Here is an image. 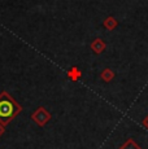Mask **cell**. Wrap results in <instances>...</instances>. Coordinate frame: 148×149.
<instances>
[{
  "mask_svg": "<svg viewBox=\"0 0 148 149\" xmlns=\"http://www.w3.org/2000/svg\"><path fill=\"white\" fill-rule=\"evenodd\" d=\"M18 111H21V107L7 92H3L0 95V123L5 126Z\"/></svg>",
  "mask_w": 148,
  "mask_h": 149,
  "instance_id": "6da1fadb",
  "label": "cell"
},
{
  "mask_svg": "<svg viewBox=\"0 0 148 149\" xmlns=\"http://www.w3.org/2000/svg\"><path fill=\"white\" fill-rule=\"evenodd\" d=\"M31 118L38 123L39 126H43V125H45V123L50 121L51 116H50V113H48L44 108L40 107V108H38V110H36L33 116H31Z\"/></svg>",
  "mask_w": 148,
  "mask_h": 149,
  "instance_id": "7a4b0ae2",
  "label": "cell"
},
{
  "mask_svg": "<svg viewBox=\"0 0 148 149\" xmlns=\"http://www.w3.org/2000/svg\"><path fill=\"white\" fill-rule=\"evenodd\" d=\"M91 48H92V51L95 53H101L105 49V43L101 40V39H96L95 42H92Z\"/></svg>",
  "mask_w": 148,
  "mask_h": 149,
  "instance_id": "3957f363",
  "label": "cell"
},
{
  "mask_svg": "<svg viewBox=\"0 0 148 149\" xmlns=\"http://www.w3.org/2000/svg\"><path fill=\"white\" fill-rule=\"evenodd\" d=\"M104 26L107 29H109V30H112V29H114L117 26V21H116L113 17H108V18L104 21Z\"/></svg>",
  "mask_w": 148,
  "mask_h": 149,
  "instance_id": "277c9868",
  "label": "cell"
},
{
  "mask_svg": "<svg viewBox=\"0 0 148 149\" xmlns=\"http://www.w3.org/2000/svg\"><path fill=\"white\" fill-rule=\"evenodd\" d=\"M113 77H114V74H113V71L109 70V69H105L103 73H101V78H103L105 82H109Z\"/></svg>",
  "mask_w": 148,
  "mask_h": 149,
  "instance_id": "5b68a950",
  "label": "cell"
},
{
  "mask_svg": "<svg viewBox=\"0 0 148 149\" xmlns=\"http://www.w3.org/2000/svg\"><path fill=\"white\" fill-rule=\"evenodd\" d=\"M68 75H69V78H70V79H73V81H77V79H78L79 77H81V71H79L77 68H73L72 70H70L69 73H68Z\"/></svg>",
  "mask_w": 148,
  "mask_h": 149,
  "instance_id": "8992f818",
  "label": "cell"
},
{
  "mask_svg": "<svg viewBox=\"0 0 148 149\" xmlns=\"http://www.w3.org/2000/svg\"><path fill=\"white\" fill-rule=\"evenodd\" d=\"M121 149H140V148H139L138 145H136L135 143H134L133 140L130 139L129 141L126 143V144H125V145H122V147H121Z\"/></svg>",
  "mask_w": 148,
  "mask_h": 149,
  "instance_id": "52a82bcc",
  "label": "cell"
},
{
  "mask_svg": "<svg viewBox=\"0 0 148 149\" xmlns=\"http://www.w3.org/2000/svg\"><path fill=\"white\" fill-rule=\"evenodd\" d=\"M3 132H4V125H1V123H0V135H1Z\"/></svg>",
  "mask_w": 148,
  "mask_h": 149,
  "instance_id": "ba28073f",
  "label": "cell"
},
{
  "mask_svg": "<svg viewBox=\"0 0 148 149\" xmlns=\"http://www.w3.org/2000/svg\"><path fill=\"white\" fill-rule=\"evenodd\" d=\"M143 125H144V126H146V127L148 128V117H147V118L143 121Z\"/></svg>",
  "mask_w": 148,
  "mask_h": 149,
  "instance_id": "9c48e42d",
  "label": "cell"
}]
</instances>
